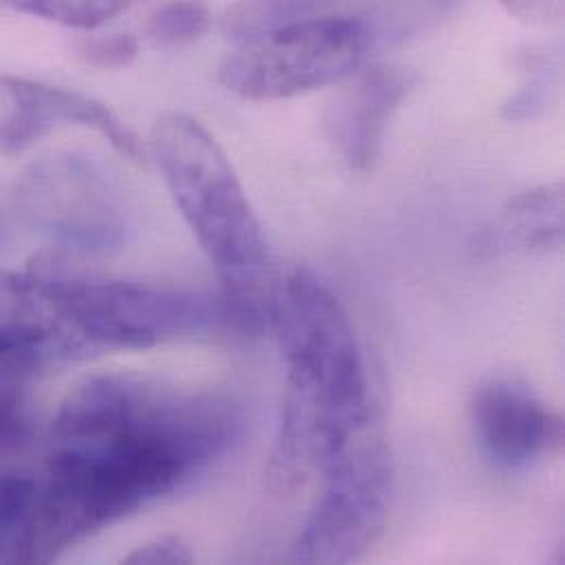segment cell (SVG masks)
I'll return each mask as SVG.
<instances>
[{
	"mask_svg": "<svg viewBox=\"0 0 565 565\" xmlns=\"http://www.w3.org/2000/svg\"><path fill=\"white\" fill-rule=\"evenodd\" d=\"M269 323L282 343L286 396L267 478L276 493H292L381 414L352 321L310 269L276 284Z\"/></svg>",
	"mask_w": 565,
	"mask_h": 565,
	"instance_id": "7a4b0ae2",
	"label": "cell"
},
{
	"mask_svg": "<svg viewBox=\"0 0 565 565\" xmlns=\"http://www.w3.org/2000/svg\"><path fill=\"white\" fill-rule=\"evenodd\" d=\"M559 66L553 62L551 55L544 53H529L522 60V75L524 82L515 90V95L502 106V115L509 121H529L540 117L555 93Z\"/></svg>",
	"mask_w": 565,
	"mask_h": 565,
	"instance_id": "2e32d148",
	"label": "cell"
},
{
	"mask_svg": "<svg viewBox=\"0 0 565 565\" xmlns=\"http://www.w3.org/2000/svg\"><path fill=\"white\" fill-rule=\"evenodd\" d=\"M15 205L35 232L73 258L117 249L130 227L117 183L79 154H53L31 163L15 185Z\"/></svg>",
	"mask_w": 565,
	"mask_h": 565,
	"instance_id": "52a82bcc",
	"label": "cell"
},
{
	"mask_svg": "<svg viewBox=\"0 0 565 565\" xmlns=\"http://www.w3.org/2000/svg\"><path fill=\"white\" fill-rule=\"evenodd\" d=\"M356 2L359 0H238L225 11L221 29L225 38L238 46L286 24L350 13L348 4Z\"/></svg>",
	"mask_w": 565,
	"mask_h": 565,
	"instance_id": "7c38bea8",
	"label": "cell"
},
{
	"mask_svg": "<svg viewBox=\"0 0 565 565\" xmlns=\"http://www.w3.org/2000/svg\"><path fill=\"white\" fill-rule=\"evenodd\" d=\"M77 53L97 68H126L135 62L139 44L130 33H108L82 40Z\"/></svg>",
	"mask_w": 565,
	"mask_h": 565,
	"instance_id": "ac0fdd59",
	"label": "cell"
},
{
	"mask_svg": "<svg viewBox=\"0 0 565 565\" xmlns=\"http://www.w3.org/2000/svg\"><path fill=\"white\" fill-rule=\"evenodd\" d=\"M35 504V476L0 473V564H24L31 515Z\"/></svg>",
	"mask_w": 565,
	"mask_h": 565,
	"instance_id": "4fadbf2b",
	"label": "cell"
},
{
	"mask_svg": "<svg viewBox=\"0 0 565 565\" xmlns=\"http://www.w3.org/2000/svg\"><path fill=\"white\" fill-rule=\"evenodd\" d=\"M348 79L323 113V130L341 159L365 172L381 157L387 126L418 79L407 68L381 64Z\"/></svg>",
	"mask_w": 565,
	"mask_h": 565,
	"instance_id": "30bf717a",
	"label": "cell"
},
{
	"mask_svg": "<svg viewBox=\"0 0 565 565\" xmlns=\"http://www.w3.org/2000/svg\"><path fill=\"white\" fill-rule=\"evenodd\" d=\"M323 491L292 544V564H352L381 540L394 465L381 416L356 431L323 469Z\"/></svg>",
	"mask_w": 565,
	"mask_h": 565,
	"instance_id": "8992f818",
	"label": "cell"
},
{
	"mask_svg": "<svg viewBox=\"0 0 565 565\" xmlns=\"http://www.w3.org/2000/svg\"><path fill=\"white\" fill-rule=\"evenodd\" d=\"M38 374L0 363V462L15 458L31 443L29 390Z\"/></svg>",
	"mask_w": 565,
	"mask_h": 565,
	"instance_id": "5bb4252c",
	"label": "cell"
},
{
	"mask_svg": "<svg viewBox=\"0 0 565 565\" xmlns=\"http://www.w3.org/2000/svg\"><path fill=\"white\" fill-rule=\"evenodd\" d=\"M564 245V185L548 183L529 190L500 212L478 236L476 252L482 258L548 254Z\"/></svg>",
	"mask_w": 565,
	"mask_h": 565,
	"instance_id": "8fae6325",
	"label": "cell"
},
{
	"mask_svg": "<svg viewBox=\"0 0 565 565\" xmlns=\"http://www.w3.org/2000/svg\"><path fill=\"white\" fill-rule=\"evenodd\" d=\"M152 157L207 254L241 332L269 323L274 265L263 225L218 141L190 115L166 113L152 128Z\"/></svg>",
	"mask_w": 565,
	"mask_h": 565,
	"instance_id": "3957f363",
	"label": "cell"
},
{
	"mask_svg": "<svg viewBox=\"0 0 565 565\" xmlns=\"http://www.w3.org/2000/svg\"><path fill=\"white\" fill-rule=\"evenodd\" d=\"M374 42L359 13L286 24L238 44L218 66V82L249 102H274L339 84L359 71Z\"/></svg>",
	"mask_w": 565,
	"mask_h": 565,
	"instance_id": "5b68a950",
	"label": "cell"
},
{
	"mask_svg": "<svg viewBox=\"0 0 565 565\" xmlns=\"http://www.w3.org/2000/svg\"><path fill=\"white\" fill-rule=\"evenodd\" d=\"M238 431L241 414L227 396L135 372L86 376L49 425L24 564L53 562L183 489L230 451Z\"/></svg>",
	"mask_w": 565,
	"mask_h": 565,
	"instance_id": "6da1fadb",
	"label": "cell"
},
{
	"mask_svg": "<svg viewBox=\"0 0 565 565\" xmlns=\"http://www.w3.org/2000/svg\"><path fill=\"white\" fill-rule=\"evenodd\" d=\"M513 15L535 24L559 22L564 13V0H500Z\"/></svg>",
	"mask_w": 565,
	"mask_h": 565,
	"instance_id": "ffe728a7",
	"label": "cell"
},
{
	"mask_svg": "<svg viewBox=\"0 0 565 565\" xmlns=\"http://www.w3.org/2000/svg\"><path fill=\"white\" fill-rule=\"evenodd\" d=\"M471 423L482 454L504 471H520L559 449L562 418L522 381L491 376L471 398Z\"/></svg>",
	"mask_w": 565,
	"mask_h": 565,
	"instance_id": "9c48e42d",
	"label": "cell"
},
{
	"mask_svg": "<svg viewBox=\"0 0 565 565\" xmlns=\"http://www.w3.org/2000/svg\"><path fill=\"white\" fill-rule=\"evenodd\" d=\"M33 269L49 280L75 359L241 330L221 292L79 276L60 252L38 258Z\"/></svg>",
	"mask_w": 565,
	"mask_h": 565,
	"instance_id": "277c9868",
	"label": "cell"
},
{
	"mask_svg": "<svg viewBox=\"0 0 565 565\" xmlns=\"http://www.w3.org/2000/svg\"><path fill=\"white\" fill-rule=\"evenodd\" d=\"M60 126L99 132L126 159L146 161L141 139L106 104L79 90L0 75V154H20Z\"/></svg>",
	"mask_w": 565,
	"mask_h": 565,
	"instance_id": "ba28073f",
	"label": "cell"
},
{
	"mask_svg": "<svg viewBox=\"0 0 565 565\" xmlns=\"http://www.w3.org/2000/svg\"><path fill=\"white\" fill-rule=\"evenodd\" d=\"M212 11L205 0H168L150 22L148 35L161 44H190L210 31Z\"/></svg>",
	"mask_w": 565,
	"mask_h": 565,
	"instance_id": "e0dca14e",
	"label": "cell"
},
{
	"mask_svg": "<svg viewBox=\"0 0 565 565\" xmlns=\"http://www.w3.org/2000/svg\"><path fill=\"white\" fill-rule=\"evenodd\" d=\"M192 562H194V555L174 535L159 537L126 557V564H192Z\"/></svg>",
	"mask_w": 565,
	"mask_h": 565,
	"instance_id": "d6986e66",
	"label": "cell"
},
{
	"mask_svg": "<svg viewBox=\"0 0 565 565\" xmlns=\"http://www.w3.org/2000/svg\"><path fill=\"white\" fill-rule=\"evenodd\" d=\"M13 11L29 13L73 29H97L143 0H0Z\"/></svg>",
	"mask_w": 565,
	"mask_h": 565,
	"instance_id": "9a60e30c",
	"label": "cell"
}]
</instances>
